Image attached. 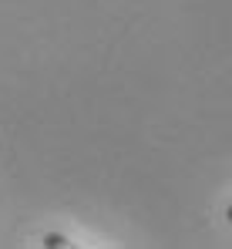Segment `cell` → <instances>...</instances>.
Returning a JSON list of instances; mask_svg holds the SVG:
<instances>
[{"mask_svg":"<svg viewBox=\"0 0 232 249\" xmlns=\"http://www.w3.org/2000/svg\"><path fill=\"white\" fill-rule=\"evenodd\" d=\"M44 246L47 249H61V246H68V239L57 236V232H51V236H44Z\"/></svg>","mask_w":232,"mask_h":249,"instance_id":"6da1fadb","label":"cell"},{"mask_svg":"<svg viewBox=\"0 0 232 249\" xmlns=\"http://www.w3.org/2000/svg\"><path fill=\"white\" fill-rule=\"evenodd\" d=\"M226 219H229V222H232V206H229V209H226Z\"/></svg>","mask_w":232,"mask_h":249,"instance_id":"7a4b0ae2","label":"cell"}]
</instances>
